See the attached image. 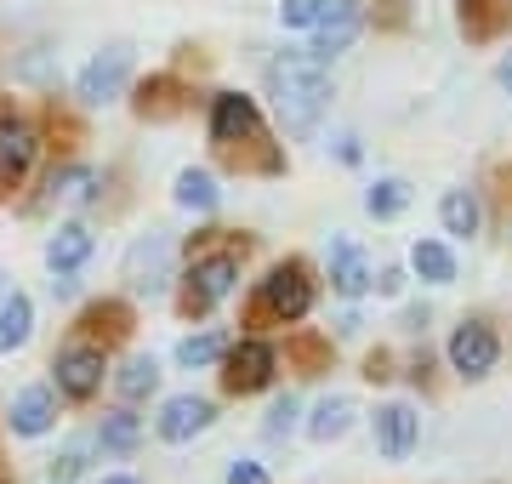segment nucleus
<instances>
[{"label": "nucleus", "instance_id": "1", "mask_svg": "<svg viewBox=\"0 0 512 484\" xmlns=\"http://www.w3.org/2000/svg\"><path fill=\"white\" fill-rule=\"evenodd\" d=\"M268 92L279 103V120L291 131H308L330 103V69L319 52H285L268 63Z\"/></svg>", "mask_w": 512, "mask_h": 484}, {"label": "nucleus", "instance_id": "2", "mask_svg": "<svg viewBox=\"0 0 512 484\" xmlns=\"http://www.w3.org/2000/svg\"><path fill=\"white\" fill-rule=\"evenodd\" d=\"M256 302H262V314H274V319H308L313 308V280H308V268L302 262H279L274 274L262 280V291H256Z\"/></svg>", "mask_w": 512, "mask_h": 484}, {"label": "nucleus", "instance_id": "3", "mask_svg": "<svg viewBox=\"0 0 512 484\" xmlns=\"http://www.w3.org/2000/svg\"><path fill=\"white\" fill-rule=\"evenodd\" d=\"M234 280H239V257H228V251H217V257H200L194 268H188L183 308H188V314H205V308H217V302L234 291Z\"/></svg>", "mask_w": 512, "mask_h": 484}, {"label": "nucleus", "instance_id": "4", "mask_svg": "<svg viewBox=\"0 0 512 484\" xmlns=\"http://www.w3.org/2000/svg\"><path fill=\"white\" fill-rule=\"evenodd\" d=\"M126 80H131V52H126V46H109V52H97L92 63L80 69L74 92H80V103L103 109V103H114V97L126 92Z\"/></svg>", "mask_w": 512, "mask_h": 484}, {"label": "nucleus", "instance_id": "5", "mask_svg": "<svg viewBox=\"0 0 512 484\" xmlns=\"http://www.w3.org/2000/svg\"><path fill=\"white\" fill-rule=\"evenodd\" d=\"M495 359H501V342H495L490 325L467 319V325H456V331H450V365H456L467 382H484V376L495 371Z\"/></svg>", "mask_w": 512, "mask_h": 484}, {"label": "nucleus", "instance_id": "6", "mask_svg": "<svg viewBox=\"0 0 512 484\" xmlns=\"http://www.w3.org/2000/svg\"><path fill=\"white\" fill-rule=\"evenodd\" d=\"M126 280H131V291H165V280H171V234L165 228L143 234L126 251Z\"/></svg>", "mask_w": 512, "mask_h": 484}, {"label": "nucleus", "instance_id": "7", "mask_svg": "<svg viewBox=\"0 0 512 484\" xmlns=\"http://www.w3.org/2000/svg\"><path fill=\"white\" fill-rule=\"evenodd\" d=\"M57 388L69 393V399H92L97 388H103V348H92V342H69L63 354H57Z\"/></svg>", "mask_w": 512, "mask_h": 484}, {"label": "nucleus", "instance_id": "8", "mask_svg": "<svg viewBox=\"0 0 512 484\" xmlns=\"http://www.w3.org/2000/svg\"><path fill=\"white\" fill-rule=\"evenodd\" d=\"M217 422V405L211 399H194V393H177V399H165V410H160V439L165 445H188L194 433H205Z\"/></svg>", "mask_w": 512, "mask_h": 484}, {"label": "nucleus", "instance_id": "9", "mask_svg": "<svg viewBox=\"0 0 512 484\" xmlns=\"http://www.w3.org/2000/svg\"><path fill=\"white\" fill-rule=\"evenodd\" d=\"M35 154H40V131L29 120H18V114H0V183L29 177Z\"/></svg>", "mask_w": 512, "mask_h": 484}, {"label": "nucleus", "instance_id": "10", "mask_svg": "<svg viewBox=\"0 0 512 484\" xmlns=\"http://www.w3.org/2000/svg\"><path fill=\"white\" fill-rule=\"evenodd\" d=\"M421 439V416L410 405H382L376 410V450H382L387 462H404Z\"/></svg>", "mask_w": 512, "mask_h": 484}, {"label": "nucleus", "instance_id": "11", "mask_svg": "<svg viewBox=\"0 0 512 484\" xmlns=\"http://www.w3.org/2000/svg\"><path fill=\"white\" fill-rule=\"evenodd\" d=\"M274 382V348L268 342H239V348H228V388L234 393H256Z\"/></svg>", "mask_w": 512, "mask_h": 484}, {"label": "nucleus", "instance_id": "12", "mask_svg": "<svg viewBox=\"0 0 512 484\" xmlns=\"http://www.w3.org/2000/svg\"><path fill=\"white\" fill-rule=\"evenodd\" d=\"M359 40V0H330L325 18H319V35H313V52L325 57H342Z\"/></svg>", "mask_w": 512, "mask_h": 484}, {"label": "nucleus", "instance_id": "13", "mask_svg": "<svg viewBox=\"0 0 512 484\" xmlns=\"http://www.w3.org/2000/svg\"><path fill=\"white\" fill-rule=\"evenodd\" d=\"M256 131H262V114L245 92H222L211 103V137L217 143H239V137H256Z\"/></svg>", "mask_w": 512, "mask_h": 484}, {"label": "nucleus", "instance_id": "14", "mask_svg": "<svg viewBox=\"0 0 512 484\" xmlns=\"http://www.w3.org/2000/svg\"><path fill=\"white\" fill-rule=\"evenodd\" d=\"M92 251H97V240H92V228H86V223H63L52 240H46V262H52V274H74V268H86Z\"/></svg>", "mask_w": 512, "mask_h": 484}, {"label": "nucleus", "instance_id": "15", "mask_svg": "<svg viewBox=\"0 0 512 484\" xmlns=\"http://www.w3.org/2000/svg\"><path fill=\"white\" fill-rule=\"evenodd\" d=\"M52 388H23L18 399H12V410H6V422H12V433H23V439H40V433L52 428Z\"/></svg>", "mask_w": 512, "mask_h": 484}, {"label": "nucleus", "instance_id": "16", "mask_svg": "<svg viewBox=\"0 0 512 484\" xmlns=\"http://www.w3.org/2000/svg\"><path fill=\"white\" fill-rule=\"evenodd\" d=\"M29 336H35V302L23 297V291L0 297V354H18Z\"/></svg>", "mask_w": 512, "mask_h": 484}, {"label": "nucleus", "instance_id": "17", "mask_svg": "<svg viewBox=\"0 0 512 484\" xmlns=\"http://www.w3.org/2000/svg\"><path fill=\"white\" fill-rule=\"evenodd\" d=\"M348 428H353V399L348 393H325V399L313 405V416H308V439L330 445V439H342Z\"/></svg>", "mask_w": 512, "mask_h": 484}, {"label": "nucleus", "instance_id": "18", "mask_svg": "<svg viewBox=\"0 0 512 484\" xmlns=\"http://www.w3.org/2000/svg\"><path fill=\"white\" fill-rule=\"evenodd\" d=\"M439 223H444V234H456V240H473L478 223H484V211H478V200L467 194V188H450V194L439 200Z\"/></svg>", "mask_w": 512, "mask_h": 484}, {"label": "nucleus", "instance_id": "19", "mask_svg": "<svg viewBox=\"0 0 512 484\" xmlns=\"http://www.w3.org/2000/svg\"><path fill=\"white\" fill-rule=\"evenodd\" d=\"M330 285L342 291V297H359L370 285V262L359 245H336V262H330Z\"/></svg>", "mask_w": 512, "mask_h": 484}, {"label": "nucleus", "instance_id": "20", "mask_svg": "<svg viewBox=\"0 0 512 484\" xmlns=\"http://www.w3.org/2000/svg\"><path fill=\"white\" fill-rule=\"evenodd\" d=\"M410 268H416L427 285H450L456 280V257H450L439 240H416L410 245Z\"/></svg>", "mask_w": 512, "mask_h": 484}, {"label": "nucleus", "instance_id": "21", "mask_svg": "<svg viewBox=\"0 0 512 484\" xmlns=\"http://www.w3.org/2000/svg\"><path fill=\"white\" fill-rule=\"evenodd\" d=\"M217 177H211V171H194L188 166L183 177H177V205H183V211H217Z\"/></svg>", "mask_w": 512, "mask_h": 484}, {"label": "nucleus", "instance_id": "22", "mask_svg": "<svg viewBox=\"0 0 512 484\" xmlns=\"http://www.w3.org/2000/svg\"><path fill=\"white\" fill-rule=\"evenodd\" d=\"M97 439H103V450L126 456V450H137V439H143V422H137L131 410H109V416H103V428H97Z\"/></svg>", "mask_w": 512, "mask_h": 484}, {"label": "nucleus", "instance_id": "23", "mask_svg": "<svg viewBox=\"0 0 512 484\" xmlns=\"http://www.w3.org/2000/svg\"><path fill=\"white\" fill-rule=\"evenodd\" d=\"M114 382H120V393H126V399H148V393L160 388V365H154L148 354H137V359H126V365H120V376H114Z\"/></svg>", "mask_w": 512, "mask_h": 484}, {"label": "nucleus", "instance_id": "24", "mask_svg": "<svg viewBox=\"0 0 512 484\" xmlns=\"http://www.w3.org/2000/svg\"><path fill=\"white\" fill-rule=\"evenodd\" d=\"M228 354V336L222 331H205V336H188V342H177V365H211V359H222Z\"/></svg>", "mask_w": 512, "mask_h": 484}, {"label": "nucleus", "instance_id": "25", "mask_svg": "<svg viewBox=\"0 0 512 484\" xmlns=\"http://www.w3.org/2000/svg\"><path fill=\"white\" fill-rule=\"evenodd\" d=\"M97 194V171H86V166H69V171H57L52 177V200H92Z\"/></svg>", "mask_w": 512, "mask_h": 484}, {"label": "nucleus", "instance_id": "26", "mask_svg": "<svg viewBox=\"0 0 512 484\" xmlns=\"http://www.w3.org/2000/svg\"><path fill=\"white\" fill-rule=\"evenodd\" d=\"M365 205H370V217H399L404 205H410V188H404L399 177H382V183L365 194Z\"/></svg>", "mask_w": 512, "mask_h": 484}, {"label": "nucleus", "instance_id": "27", "mask_svg": "<svg viewBox=\"0 0 512 484\" xmlns=\"http://www.w3.org/2000/svg\"><path fill=\"white\" fill-rule=\"evenodd\" d=\"M325 6L330 0H285V6H279V23H285V29H319Z\"/></svg>", "mask_w": 512, "mask_h": 484}, {"label": "nucleus", "instance_id": "28", "mask_svg": "<svg viewBox=\"0 0 512 484\" xmlns=\"http://www.w3.org/2000/svg\"><path fill=\"white\" fill-rule=\"evenodd\" d=\"M291 428H296V399L285 393V399H274V410H268V433H274V439H285Z\"/></svg>", "mask_w": 512, "mask_h": 484}, {"label": "nucleus", "instance_id": "29", "mask_svg": "<svg viewBox=\"0 0 512 484\" xmlns=\"http://www.w3.org/2000/svg\"><path fill=\"white\" fill-rule=\"evenodd\" d=\"M80 467H86V456H80V445H69V450H63V456L52 462V479L69 484V479H80Z\"/></svg>", "mask_w": 512, "mask_h": 484}, {"label": "nucleus", "instance_id": "30", "mask_svg": "<svg viewBox=\"0 0 512 484\" xmlns=\"http://www.w3.org/2000/svg\"><path fill=\"white\" fill-rule=\"evenodd\" d=\"M228 484H268V473H262L256 462H234L228 467Z\"/></svg>", "mask_w": 512, "mask_h": 484}, {"label": "nucleus", "instance_id": "31", "mask_svg": "<svg viewBox=\"0 0 512 484\" xmlns=\"http://www.w3.org/2000/svg\"><path fill=\"white\" fill-rule=\"evenodd\" d=\"M495 80H501V92H512V52L495 63Z\"/></svg>", "mask_w": 512, "mask_h": 484}, {"label": "nucleus", "instance_id": "32", "mask_svg": "<svg viewBox=\"0 0 512 484\" xmlns=\"http://www.w3.org/2000/svg\"><path fill=\"white\" fill-rule=\"evenodd\" d=\"M103 484H137V479H131V473H114V479H103Z\"/></svg>", "mask_w": 512, "mask_h": 484}, {"label": "nucleus", "instance_id": "33", "mask_svg": "<svg viewBox=\"0 0 512 484\" xmlns=\"http://www.w3.org/2000/svg\"><path fill=\"white\" fill-rule=\"evenodd\" d=\"M0 297H6V280H0Z\"/></svg>", "mask_w": 512, "mask_h": 484}]
</instances>
